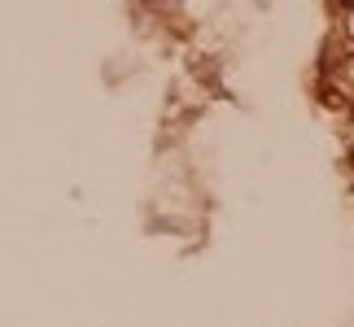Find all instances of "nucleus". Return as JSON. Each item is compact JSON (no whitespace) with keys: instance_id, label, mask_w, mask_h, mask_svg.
<instances>
[]
</instances>
